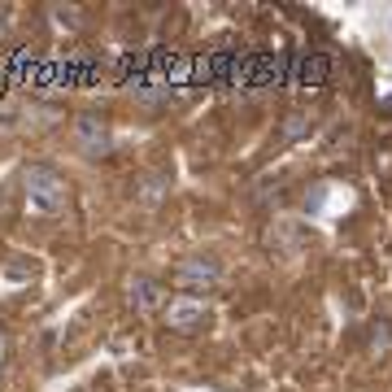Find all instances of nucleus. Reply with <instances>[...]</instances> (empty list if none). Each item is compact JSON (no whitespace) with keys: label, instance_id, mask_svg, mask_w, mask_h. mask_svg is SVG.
Returning <instances> with one entry per match:
<instances>
[{"label":"nucleus","instance_id":"obj_2","mask_svg":"<svg viewBox=\"0 0 392 392\" xmlns=\"http://www.w3.org/2000/svg\"><path fill=\"white\" fill-rule=\"evenodd\" d=\"M218 279V261L214 257H188V261H183V266H179V283H188V287H201V283H214Z\"/></svg>","mask_w":392,"mask_h":392},{"label":"nucleus","instance_id":"obj_3","mask_svg":"<svg viewBox=\"0 0 392 392\" xmlns=\"http://www.w3.org/2000/svg\"><path fill=\"white\" fill-rule=\"evenodd\" d=\"M78 140H83V148H88V153L105 148V126H100L96 118H83V122H78Z\"/></svg>","mask_w":392,"mask_h":392},{"label":"nucleus","instance_id":"obj_5","mask_svg":"<svg viewBox=\"0 0 392 392\" xmlns=\"http://www.w3.org/2000/svg\"><path fill=\"white\" fill-rule=\"evenodd\" d=\"M131 297H136L140 305H153V301H157V287H153L148 279H140V283H136V292H131Z\"/></svg>","mask_w":392,"mask_h":392},{"label":"nucleus","instance_id":"obj_4","mask_svg":"<svg viewBox=\"0 0 392 392\" xmlns=\"http://www.w3.org/2000/svg\"><path fill=\"white\" fill-rule=\"evenodd\" d=\"M201 319H205L201 305H174V309H170V323H174V327H201Z\"/></svg>","mask_w":392,"mask_h":392},{"label":"nucleus","instance_id":"obj_1","mask_svg":"<svg viewBox=\"0 0 392 392\" xmlns=\"http://www.w3.org/2000/svg\"><path fill=\"white\" fill-rule=\"evenodd\" d=\"M26 201H31L35 214H61L66 209V183L52 174L48 166H31L26 170Z\"/></svg>","mask_w":392,"mask_h":392}]
</instances>
